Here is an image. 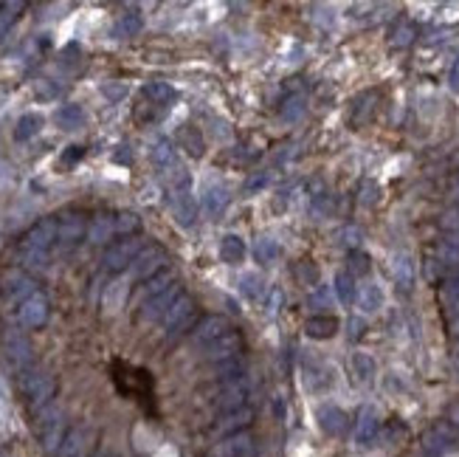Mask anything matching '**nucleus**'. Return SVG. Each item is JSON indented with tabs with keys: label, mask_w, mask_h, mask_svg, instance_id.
<instances>
[{
	"label": "nucleus",
	"mask_w": 459,
	"mask_h": 457,
	"mask_svg": "<svg viewBox=\"0 0 459 457\" xmlns=\"http://www.w3.org/2000/svg\"><path fill=\"white\" fill-rule=\"evenodd\" d=\"M150 159H153V164H155V167L170 170V167L175 164L172 141H170V139H158V141L153 144V150H150Z\"/></svg>",
	"instance_id": "obj_26"
},
{
	"label": "nucleus",
	"mask_w": 459,
	"mask_h": 457,
	"mask_svg": "<svg viewBox=\"0 0 459 457\" xmlns=\"http://www.w3.org/2000/svg\"><path fill=\"white\" fill-rule=\"evenodd\" d=\"M242 257H245V240L239 234H226L220 240V260L229 266H237V263H242Z\"/></svg>",
	"instance_id": "obj_19"
},
{
	"label": "nucleus",
	"mask_w": 459,
	"mask_h": 457,
	"mask_svg": "<svg viewBox=\"0 0 459 457\" xmlns=\"http://www.w3.org/2000/svg\"><path fill=\"white\" fill-rule=\"evenodd\" d=\"M175 212H177L180 224H192V218H195V206H192V201H189V192H186V189H180V192L175 195Z\"/></svg>",
	"instance_id": "obj_38"
},
{
	"label": "nucleus",
	"mask_w": 459,
	"mask_h": 457,
	"mask_svg": "<svg viewBox=\"0 0 459 457\" xmlns=\"http://www.w3.org/2000/svg\"><path fill=\"white\" fill-rule=\"evenodd\" d=\"M426 455L428 457H440L445 455V452H451L454 449V443H457V438H454V432L448 429V426H434L428 435H426Z\"/></svg>",
	"instance_id": "obj_13"
},
{
	"label": "nucleus",
	"mask_w": 459,
	"mask_h": 457,
	"mask_svg": "<svg viewBox=\"0 0 459 457\" xmlns=\"http://www.w3.org/2000/svg\"><path fill=\"white\" fill-rule=\"evenodd\" d=\"M375 429H378V418H375V412L366 406V409L361 412V421H358V441H361V443H369V441L375 438Z\"/></svg>",
	"instance_id": "obj_35"
},
{
	"label": "nucleus",
	"mask_w": 459,
	"mask_h": 457,
	"mask_svg": "<svg viewBox=\"0 0 459 457\" xmlns=\"http://www.w3.org/2000/svg\"><path fill=\"white\" fill-rule=\"evenodd\" d=\"M3 358L11 373H26L31 367V344L26 342L20 333H6L3 339Z\"/></svg>",
	"instance_id": "obj_4"
},
{
	"label": "nucleus",
	"mask_w": 459,
	"mask_h": 457,
	"mask_svg": "<svg viewBox=\"0 0 459 457\" xmlns=\"http://www.w3.org/2000/svg\"><path fill=\"white\" fill-rule=\"evenodd\" d=\"M375 201H378V186H375L372 181H366V184H363V195H361V204H363V206H372Z\"/></svg>",
	"instance_id": "obj_45"
},
{
	"label": "nucleus",
	"mask_w": 459,
	"mask_h": 457,
	"mask_svg": "<svg viewBox=\"0 0 459 457\" xmlns=\"http://www.w3.org/2000/svg\"><path fill=\"white\" fill-rule=\"evenodd\" d=\"M226 206H229V189L223 184H212L206 189V195H203V209L209 215H220Z\"/></svg>",
	"instance_id": "obj_21"
},
{
	"label": "nucleus",
	"mask_w": 459,
	"mask_h": 457,
	"mask_svg": "<svg viewBox=\"0 0 459 457\" xmlns=\"http://www.w3.org/2000/svg\"><path fill=\"white\" fill-rule=\"evenodd\" d=\"M242 344H245V342H242V333L231 328L226 336H220L217 342H212L209 347H203V350H206V358H209L212 364H226V361L239 358Z\"/></svg>",
	"instance_id": "obj_7"
},
{
	"label": "nucleus",
	"mask_w": 459,
	"mask_h": 457,
	"mask_svg": "<svg viewBox=\"0 0 459 457\" xmlns=\"http://www.w3.org/2000/svg\"><path fill=\"white\" fill-rule=\"evenodd\" d=\"M451 358H454V367L459 370V344L454 347V356H451Z\"/></svg>",
	"instance_id": "obj_49"
},
{
	"label": "nucleus",
	"mask_w": 459,
	"mask_h": 457,
	"mask_svg": "<svg viewBox=\"0 0 459 457\" xmlns=\"http://www.w3.org/2000/svg\"><path fill=\"white\" fill-rule=\"evenodd\" d=\"M239 291H242L248 299H259V296L265 293L262 280H259L257 274H242V277H239Z\"/></svg>",
	"instance_id": "obj_41"
},
{
	"label": "nucleus",
	"mask_w": 459,
	"mask_h": 457,
	"mask_svg": "<svg viewBox=\"0 0 459 457\" xmlns=\"http://www.w3.org/2000/svg\"><path fill=\"white\" fill-rule=\"evenodd\" d=\"M20 11H23V3H6V6H0V40L6 37V31L11 29V23L17 20Z\"/></svg>",
	"instance_id": "obj_39"
},
{
	"label": "nucleus",
	"mask_w": 459,
	"mask_h": 457,
	"mask_svg": "<svg viewBox=\"0 0 459 457\" xmlns=\"http://www.w3.org/2000/svg\"><path fill=\"white\" fill-rule=\"evenodd\" d=\"M141 248H144V243H141V237H138V234H133V237H121V240H115L113 246H108V251H105L102 263H105V268H108V271H124L127 266H133V263H135V257L141 254Z\"/></svg>",
	"instance_id": "obj_2"
},
{
	"label": "nucleus",
	"mask_w": 459,
	"mask_h": 457,
	"mask_svg": "<svg viewBox=\"0 0 459 457\" xmlns=\"http://www.w3.org/2000/svg\"><path fill=\"white\" fill-rule=\"evenodd\" d=\"M245 398H248V384L237 378V381H231L229 387L220 393L217 406H220V409H226V412H237V409H242V406H245Z\"/></svg>",
	"instance_id": "obj_16"
},
{
	"label": "nucleus",
	"mask_w": 459,
	"mask_h": 457,
	"mask_svg": "<svg viewBox=\"0 0 459 457\" xmlns=\"http://www.w3.org/2000/svg\"><path fill=\"white\" fill-rule=\"evenodd\" d=\"M293 274H296V280H299L301 286H307V288L319 286V268H316L310 260H301V263L293 268Z\"/></svg>",
	"instance_id": "obj_37"
},
{
	"label": "nucleus",
	"mask_w": 459,
	"mask_h": 457,
	"mask_svg": "<svg viewBox=\"0 0 459 457\" xmlns=\"http://www.w3.org/2000/svg\"><path fill=\"white\" fill-rule=\"evenodd\" d=\"M40 127H43V116L40 114L20 116V121H17V127H14V139H17V141H29L31 136L40 133Z\"/></svg>",
	"instance_id": "obj_29"
},
{
	"label": "nucleus",
	"mask_w": 459,
	"mask_h": 457,
	"mask_svg": "<svg viewBox=\"0 0 459 457\" xmlns=\"http://www.w3.org/2000/svg\"><path fill=\"white\" fill-rule=\"evenodd\" d=\"M192 313H195V299H192L189 293H180V296L175 299L172 308L167 311V316L161 319V325H164V331H167V336H170V339L177 336V333H183V331L189 328Z\"/></svg>",
	"instance_id": "obj_5"
},
{
	"label": "nucleus",
	"mask_w": 459,
	"mask_h": 457,
	"mask_svg": "<svg viewBox=\"0 0 459 457\" xmlns=\"http://www.w3.org/2000/svg\"><path fill=\"white\" fill-rule=\"evenodd\" d=\"M316 381H321L324 387L327 384H333V370H327V367H307V376H304V384L310 387V390H316Z\"/></svg>",
	"instance_id": "obj_42"
},
{
	"label": "nucleus",
	"mask_w": 459,
	"mask_h": 457,
	"mask_svg": "<svg viewBox=\"0 0 459 457\" xmlns=\"http://www.w3.org/2000/svg\"><path fill=\"white\" fill-rule=\"evenodd\" d=\"M40 435H43V446L46 449H57L62 446V415H59L57 409H51V412H46V418L40 421Z\"/></svg>",
	"instance_id": "obj_15"
},
{
	"label": "nucleus",
	"mask_w": 459,
	"mask_h": 457,
	"mask_svg": "<svg viewBox=\"0 0 459 457\" xmlns=\"http://www.w3.org/2000/svg\"><path fill=\"white\" fill-rule=\"evenodd\" d=\"M54 121H57L62 130H76L85 124V111L79 105H62L57 114H54Z\"/></svg>",
	"instance_id": "obj_25"
},
{
	"label": "nucleus",
	"mask_w": 459,
	"mask_h": 457,
	"mask_svg": "<svg viewBox=\"0 0 459 457\" xmlns=\"http://www.w3.org/2000/svg\"><path fill=\"white\" fill-rule=\"evenodd\" d=\"M358 308L363 313H378L383 308V288L378 283H366L358 288Z\"/></svg>",
	"instance_id": "obj_18"
},
{
	"label": "nucleus",
	"mask_w": 459,
	"mask_h": 457,
	"mask_svg": "<svg viewBox=\"0 0 459 457\" xmlns=\"http://www.w3.org/2000/svg\"><path fill=\"white\" fill-rule=\"evenodd\" d=\"M349 367H352V373H355V378L361 384H369L375 378V373H378V364H375V358L369 353H352Z\"/></svg>",
	"instance_id": "obj_20"
},
{
	"label": "nucleus",
	"mask_w": 459,
	"mask_h": 457,
	"mask_svg": "<svg viewBox=\"0 0 459 457\" xmlns=\"http://www.w3.org/2000/svg\"><path fill=\"white\" fill-rule=\"evenodd\" d=\"M254 257H257L259 263H274V260L279 257V246H277V240H271V237H259V240H257V246H254Z\"/></svg>",
	"instance_id": "obj_36"
},
{
	"label": "nucleus",
	"mask_w": 459,
	"mask_h": 457,
	"mask_svg": "<svg viewBox=\"0 0 459 457\" xmlns=\"http://www.w3.org/2000/svg\"><path fill=\"white\" fill-rule=\"evenodd\" d=\"M448 333H451V336H454V339L459 342V319H451V325H448Z\"/></svg>",
	"instance_id": "obj_48"
},
{
	"label": "nucleus",
	"mask_w": 459,
	"mask_h": 457,
	"mask_svg": "<svg viewBox=\"0 0 459 457\" xmlns=\"http://www.w3.org/2000/svg\"><path fill=\"white\" fill-rule=\"evenodd\" d=\"M451 418H454V421H457V423H459V403H457V406H454V409H451Z\"/></svg>",
	"instance_id": "obj_50"
},
{
	"label": "nucleus",
	"mask_w": 459,
	"mask_h": 457,
	"mask_svg": "<svg viewBox=\"0 0 459 457\" xmlns=\"http://www.w3.org/2000/svg\"><path fill=\"white\" fill-rule=\"evenodd\" d=\"M124 302H127V283H124V280H113L110 286L105 288L102 308H105V313H115Z\"/></svg>",
	"instance_id": "obj_23"
},
{
	"label": "nucleus",
	"mask_w": 459,
	"mask_h": 457,
	"mask_svg": "<svg viewBox=\"0 0 459 457\" xmlns=\"http://www.w3.org/2000/svg\"><path fill=\"white\" fill-rule=\"evenodd\" d=\"M414 40V29L411 26H401L398 31H395V40H392V46H408Z\"/></svg>",
	"instance_id": "obj_44"
},
{
	"label": "nucleus",
	"mask_w": 459,
	"mask_h": 457,
	"mask_svg": "<svg viewBox=\"0 0 459 457\" xmlns=\"http://www.w3.org/2000/svg\"><path fill=\"white\" fill-rule=\"evenodd\" d=\"M177 139H180V144H183V150H186L189 156H195V159H200V156H203L206 144H203V136H200V130H197V127H189V124H186V127L180 130V136H177Z\"/></svg>",
	"instance_id": "obj_27"
},
{
	"label": "nucleus",
	"mask_w": 459,
	"mask_h": 457,
	"mask_svg": "<svg viewBox=\"0 0 459 457\" xmlns=\"http://www.w3.org/2000/svg\"><path fill=\"white\" fill-rule=\"evenodd\" d=\"M85 234H88V224H85V218H82V215L68 212V215L57 218V246L59 248H71V246H76Z\"/></svg>",
	"instance_id": "obj_9"
},
{
	"label": "nucleus",
	"mask_w": 459,
	"mask_h": 457,
	"mask_svg": "<svg viewBox=\"0 0 459 457\" xmlns=\"http://www.w3.org/2000/svg\"><path fill=\"white\" fill-rule=\"evenodd\" d=\"M88 446H91V429H71L59 446V455L62 457H85L88 455Z\"/></svg>",
	"instance_id": "obj_14"
},
{
	"label": "nucleus",
	"mask_w": 459,
	"mask_h": 457,
	"mask_svg": "<svg viewBox=\"0 0 459 457\" xmlns=\"http://www.w3.org/2000/svg\"><path fill=\"white\" fill-rule=\"evenodd\" d=\"M229 331H231L229 319L220 316V313H212V316H203V319L197 322V328H195V342L200 344V347H209L212 342H217L220 336H226Z\"/></svg>",
	"instance_id": "obj_10"
},
{
	"label": "nucleus",
	"mask_w": 459,
	"mask_h": 457,
	"mask_svg": "<svg viewBox=\"0 0 459 457\" xmlns=\"http://www.w3.org/2000/svg\"><path fill=\"white\" fill-rule=\"evenodd\" d=\"M115 224V234H124V237H133L138 228H141V218L135 212H118L113 218Z\"/></svg>",
	"instance_id": "obj_34"
},
{
	"label": "nucleus",
	"mask_w": 459,
	"mask_h": 457,
	"mask_svg": "<svg viewBox=\"0 0 459 457\" xmlns=\"http://www.w3.org/2000/svg\"><path fill=\"white\" fill-rule=\"evenodd\" d=\"M113 234H115V224L110 215H96L93 224L88 226V240L96 243V246H99V243H108Z\"/></svg>",
	"instance_id": "obj_22"
},
{
	"label": "nucleus",
	"mask_w": 459,
	"mask_h": 457,
	"mask_svg": "<svg viewBox=\"0 0 459 457\" xmlns=\"http://www.w3.org/2000/svg\"><path fill=\"white\" fill-rule=\"evenodd\" d=\"M369 254H363V251H349V274L352 277H363V274H369Z\"/></svg>",
	"instance_id": "obj_43"
},
{
	"label": "nucleus",
	"mask_w": 459,
	"mask_h": 457,
	"mask_svg": "<svg viewBox=\"0 0 459 457\" xmlns=\"http://www.w3.org/2000/svg\"><path fill=\"white\" fill-rule=\"evenodd\" d=\"M102 91H105L108 96H113V99H118V96H124V85H121V88H110V85H105Z\"/></svg>",
	"instance_id": "obj_47"
},
{
	"label": "nucleus",
	"mask_w": 459,
	"mask_h": 457,
	"mask_svg": "<svg viewBox=\"0 0 459 457\" xmlns=\"http://www.w3.org/2000/svg\"><path fill=\"white\" fill-rule=\"evenodd\" d=\"M336 296L341 299V305H352V299H358V288H355V277L349 271L336 274Z\"/></svg>",
	"instance_id": "obj_31"
},
{
	"label": "nucleus",
	"mask_w": 459,
	"mask_h": 457,
	"mask_svg": "<svg viewBox=\"0 0 459 457\" xmlns=\"http://www.w3.org/2000/svg\"><path fill=\"white\" fill-rule=\"evenodd\" d=\"M175 283H177L175 271H170V268L158 271L155 277H150V280L144 283V302H147V299H153V296H158V293H164V291H167V288H172Z\"/></svg>",
	"instance_id": "obj_24"
},
{
	"label": "nucleus",
	"mask_w": 459,
	"mask_h": 457,
	"mask_svg": "<svg viewBox=\"0 0 459 457\" xmlns=\"http://www.w3.org/2000/svg\"><path fill=\"white\" fill-rule=\"evenodd\" d=\"M349 336H352V339L363 336V322H361V319H352V322H349Z\"/></svg>",
	"instance_id": "obj_46"
},
{
	"label": "nucleus",
	"mask_w": 459,
	"mask_h": 457,
	"mask_svg": "<svg viewBox=\"0 0 459 457\" xmlns=\"http://www.w3.org/2000/svg\"><path fill=\"white\" fill-rule=\"evenodd\" d=\"M392 274H395V283L401 288L403 293H408L411 286H414V263H411V257L401 251V254H395V260H392Z\"/></svg>",
	"instance_id": "obj_17"
},
{
	"label": "nucleus",
	"mask_w": 459,
	"mask_h": 457,
	"mask_svg": "<svg viewBox=\"0 0 459 457\" xmlns=\"http://www.w3.org/2000/svg\"><path fill=\"white\" fill-rule=\"evenodd\" d=\"M304 108H307L304 105V96L301 94H293V96H287L285 105H282V119L285 121H296L299 116L304 114Z\"/></svg>",
	"instance_id": "obj_40"
},
{
	"label": "nucleus",
	"mask_w": 459,
	"mask_h": 457,
	"mask_svg": "<svg viewBox=\"0 0 459 457\" xmlns=\"http://www.w3.org/2000/svg\"><path fill=\"white\" fill-rule=\"evenodd\" d=\"M183 291L180 286L175 283L172 288H167L164 293H158V296H153V299H147V302H141V311H138V319L141 322H161L164 316H167V311L175 305V299L180 296Z\"/></svg>",
	"instance_id": "obj_8"
},
{
	"label": "nucleus",
	"mask_w": 459,
	"mask_h": 457,
	"mask_svg": "<svg viewBox=\"0 0 459 457\" xmlns=\"http://www.w3.org/2000/svg\"><path fill=\"white\" fill-rule=\"evenodd\" d=\"M144 96L153 102V105H167L175 99V91L170 82H147L144 85Z\"/></svg>",
	"instance_id": "obj_30"
},
{
	"label": "nucleus",
	"mask_w": 459,
	"mask_h": 457,
	"mask_svg": "<svg viewBox=\"0 0 459 457\" xmlns=\"http://www.w3.org/2000/svg\"><path fill=\"white\" fill-rule=\"evenodd\" d=\"M20 393H23V398L29 401V406L40 409L43 403H48V401L54 398L57 378L51 373H43V370H26L20 376Z\"/></svg>",
	"instance_id": "obj_1"
},
{
	"label": "nucleus",
	"mask_w": 459,
	"mask_h": 457,
	"mask_svg": "<svg viewBox=\"0 0 459 457\" xmlns=\"http://www.w3.org/2000/svg\"><path fill=\"white\" fill-rule=\"evenodd\" d=\"M48 316H51V302H48V296H46L43 291H34V293H31L29 299H23L20 308H17V319H20V325L29 328V331L43 328V325L48 322Z\"/></svg>",
	"instance_id": "obj_3"
},
{
	"label": "nucleus",
	"mask_w": 459,
	"mask_h": 457,
	"mask_svg": "<svg viewBox=\"0 0 459 457\" xmlns=\"http://www.w3.org/2000/svg\"><path fill=\"white\" fill-rule=\"evenodd\" d=\"M339 319L336 316H330V313H316V316H310L307 322H304V333L310 336V339H316V342H324V339H333L336 333H339Z\"/></svg>",
	"instance_id": "obj_12"
},
{
	"label": "nucleus",
	"mask_w": 459,
	"mask_h": 457,
	"mask_svg": "<svg viewBox=\"0 0 459 457\" xmlns=\"http://www.w3.org/2000/svg\"><path fill=\"white\" fill-rule=\"evenodd\" d=\"M96 457H121V455H115V452H102V455H96Z\"/></svg>",
	"instance_id": "obj_51"
},
{
	"label": "nucleus",
	"mask_w": 459,
	"mask_h": 457,
	"mask_svg": "<svg viewBox=\"0 0 459 457\" xmlns=\"http://www.w3.org/2000/svg\"><path fill=\"white\" fill-rule=\"evenodd\" d=\"M34 283L23 274V271H9L6 277H3V296L9 299V302H23V299H29L31 293H34Z\"/></svg>",
	"instance_id": "obj_11"
},
{
	"label": "nucleus",
	"mask_w": 459,
	"mask_h": 457,
	"mask_svg": "<svg viewBox=\"0 0 459 457\" xmlns=\"http://www.w3.org/2000/svg\"><path fill=\"white\" fill-rule=\"evenodd\" d=\"M440 302L454 319H459V280H445L440 286Z\"/></svg>",
	"instance_id": "obj_28"
},
{
	"label": "nucleus",
	"mask_w": 459,
	"mask_h": 457,
	"mask_svg": "<svg viewBox=\"0 0 459 457\" xmlns=\"http://www.w3.org/2000/svg\"><path fill=\"white\" fill-rule=\"evenodd\" d=\"M141 26H144V20H141V14H138V11H124V14L118 17V23H115V34H121V37H133V34H138V31H141Z\"/></svg>",
	"instance_id": "obj_32"
},
{
	"label": "nucleus",
	"mask_w": 459,
	"mask_h": 457,
	"mask_svg": "<svg viewBox=\"0 0 459 457\" xmlns=\"http://www.w3.org/2000/svg\"><path fill=\"white\" fill-rule=\"evenodd\" d=\"M319 418H321V426H324L327 432H341L346 426V415L341 409H336V406H324V409L319 412Z\"/></svg>",
	"instance_id": "obj_33"
},
{
	"label": "nucleus",
	"mask_w": 459,
	"mask_h": 457,
	"mask_svg": "<svg viewBox=\"0 0 459 457\" xmlns=\"http://www.w3.org/2000/svg\"><path fill=\"white\" fill-rule=\"evenodd\" d=\"M164 266H167V251L161 248V246H147V248H141V254L135 257V263L130 266V271H133V277L135 280H150V277H155L158 271H164Z\"/></svg>",
	"instance_id": "obj_6"
}]
</instances>
